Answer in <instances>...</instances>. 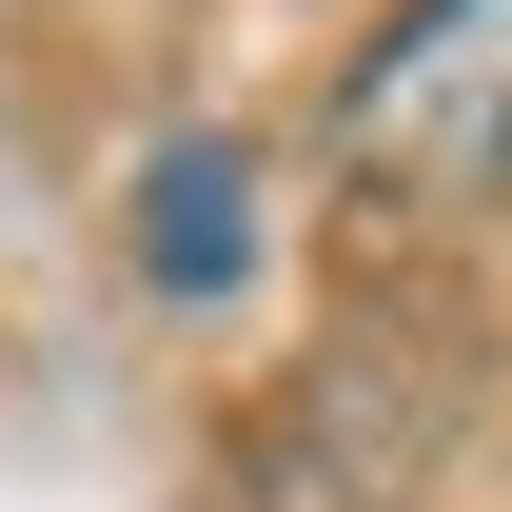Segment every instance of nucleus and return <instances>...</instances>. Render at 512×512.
Returning a JSON list of instances; mask_svg holds the SVG:
<instances>
[{"instance_id":"obj_1","label":"nucleus","mask_w":512,"mask_h":512,"mask_svg":"<svg viewBox=\"0 0 512 512\" xmlns=\"http://www.w3.org/2000/svg\"><path fill=\"white\" fill-rule=\"evenodd\" d=\"M335 178L394 217L512 197V0H394L335 79Z\"/></svg>"},{"instance_id":"obj_2","label":"nucleus","mask_w":512,"mask_h":512,"mask_svg":"<svg viewBox=\"0 0 512 512\" xmlns=\"http://www.w3.org/2000/svg\"><path fill=\"white\" fill-rule=\"evenodd\" d=\"M414 453H434V394H394V414H375V355H335V375L256 434V512H394V493H414Z\"/></svg>"},{"instance_id":"obj_3","label":"nucleus","mask_w":512,"mask_h":512,"mask_svg":"<svg viewBox=\"0 0 512 512\" xmlns=\"http://www.w3.org/2000/svg\"><path fill=\"white\" fill-rule=\"evenodd\" d=\"M138 276H158V296H237L256 276V158L237 138H178V158L138 178Z\"/></svg>"}]
</instances>
